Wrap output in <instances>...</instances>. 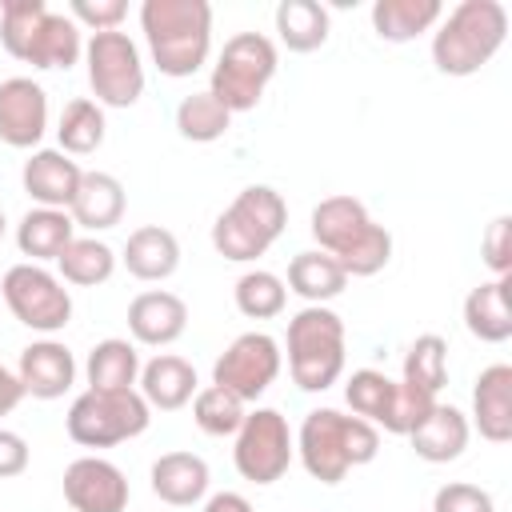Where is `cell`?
<instances>
[{"label":"cell","mask_w":512,"mask_h":512,"mask_svg":"<svg viewBox=\"0 0 512 512\" xmlns=\"http://www.w3.org/2000/svg\"><path fill=\"white\" fill-rule=\"evenodd\" d=\"M16 380H20L24 396L60 400L72 388V380H76V360H72V352L60 340H32L20 352Z\"/></svg>","instance_id":"cell-17"},{"label":"cell","mask_w":512,"mask_h":512,"mask_svg":"<svg viewBox=\"0 0 512 512\" xmlns=\"http://www.w3.org/2000/svg\"><path fill=\"white\" fill-rule=\"evenodd\" d=\"M68 216L76 228H88V232L116 228L124 220V184L112 172H84L68 204Z\"/></svg>","instance_id":"cell-20"},{"label":"cell","mask_w":512,"mask_h":512,"mask_svg":"<svg viewBox=\"0 0 512 512\" xmlns=\"http://www.w3.org/2000/svg\"><path fill=\"white\" fill-rule=\"evenodd\" d=\"M84 56V40H80V24L64 12H44L28 52H24V64L32 68H72L76 60Z\"/></svg>","instance_id":"cell-26"},{"label":"cell","mask_w":512,"mask_h":512,"mask_svg":"<svg viewBox=\"0 0 512 512\" xmlns=\"http://www.w3.org/2000/svg\"><path fill=\"white\" fill-rule=\"evenodd\" d=\"M284 224H288L284 196L276 188H268V184H248L216 216V224H212V248L224 260H232V264H248L256 256H264L280 240Z\"/></svg>","instance_id":"cell-5"},{"label":"cell","mask_w":512,"mask_h":512,"mask_svg":"<svg viewBox=\"0 0 512 512\" xmlns=\"http://www.w3.org/2000/svg\"><path fill=\"white\" fill-rule=\"evenodd\" d=\"M312 240L328 252L344 276H376L392 260V232L368 216L356 196H324L312 208Z\"/></svg>","instance_id":"cell-1"},{"label":"cell","mask_w":512,"mask_h":512,"mask_svg":"<svg viewBox=\"0 0 512 512\" xmlns=\"http://www.w3.org/2000/svg\"><path fill=\"white\" fill-rule=\"evenodd\" d=\"M64 500L72 512H124L128 480L104 456H80L64 468Z\"/></svg>","instance_id":"cell-13"},{"label":"cell","mask_w":512,"mask_h":512,"mask_svg":"<svg viewBox=\"0 0 512 512\" xmlns=\"http://www.w3.org/2000/svg\"><path fill=\"white\" fill-rule=\"evenodd\" d=\"M88 388L96 392H124L140 380V352L132 340H120V336H108L100 340L92 352H88Z\"/></svg>","instance_id":"cell-29"},{"label":"cell","mask_w":512,"mask_h":512,"mask_svg":"<svg viewBox=\"0 0 512 512\" xmlns=\"http://www.w3.org/2000/svg\"><path fill=\"white\" fill-rule=\"evenodd\" d=\"M148 480H152V492L164 504L188 508V504H200L204 492H208V464L196 452H164L152 464V476Z\"/></svg>","instance_id":"cell-22"},{"label":"cell","mask_w":512,"mask_h":512,"mask_svg":"<svg viewBox=\"0 0 512 512\" xmlns=\"http://www.w3.org/2000/svg\"><path fill=\"white\" fill-rule=\"evenodd\" d=\"M444 16L440 0H376L372 4V28L388 44H408L420 32H428Z\"/></svg>","instance_id":"cell-27"},{"label":"cell","mask_w":512,"mask_h":512,"mask_svg":"<svg viewBox=\"0 0 512 512\" xmlns=\"http://www.w3.org/2000/svg\"><path fill=\"white\" fill-rule=\"evenodd\" d=\"M432 512H496V504H492V492H484L480 484L452 480V484L436 488Z\"/></svg>","instance_id":"cell-40"},{"label":"cell","mask_w":512,"mask_h":512,"mask_svg":"<svg viewBox=\"0 0 512 512\" xmlns=\"http://www.w3.org/2000/svg\"><path fill=\"white\" fill-rule=\"evenodd\" d=\"M380 452L376 424L360 416H344L336 408H312L296 432V456L304 472L320 484H340L352 468L372 464Z\"/></svg>","instance_id":"cell-3"},{"label":"cell","mask_w":512,"mask_h":512,"mask_svg":"<svg viewBox=\"0 0 512 512\" xmlns=\"http://www.w3.org/2000/svg\"><path fill=\"white\" fill-rule=\"evenodd\" d=\"M0 296H4L8 312H12L24 328H32V332L52 336V332L68 328V320H72V296H68L64 280H60L56 272L32 264V260L12 264V268L4 272Z\"/></svg>","instance_id":"cell-10"},{"label":"cell","mask_w":512,"mask_h":512,"mask_svg":"<svg viewBox=\"0 0 512 512\" xmlns=\"http://www.w3.org/2000/svg\"><path fill=\"white\" fill-rule=\"evenodd\" d=\"M480 256H484V264H488L496 276H508V272H512V216H496V220L484 228Z\"/></svg>","instance_id":"cell-41"},{"label":"cell","mask_w":512,"mask_h":512,"mask_svg":"<svg viewBox=\"0 0 512 512\" xmlns=\"http://www.w3.org/2000/svg\"><path fill=\"white\" fill-rule=\"evenodd\" d=\"M128 4L124 0H72V20L76 24H88L92 32H112L120 28Z\"/></svg>","instance_id":"cell-42"},{"label":"cell","mask_w":512,"mask_h":512,"mask_svg":"<svg viewBox=\"0 0 512 512\" xmlns=\"http://www.w3.org/2000/svg\"><path fill=\"white\" fill-rule=\"evenodd\" d=\"M20 400H24V388H20L16 372H8V368L0 364V420H4Z\"/></svg>","instance_id":"cell-44"},{"label":"cell","mask_w":512,"mask_h":512,"mask_svg":"<svg viewBox=\"0 0 512 512\" xmlns=\"http://www.w3.org/2000/svg\"><path fill=\"white\" fill-rule=\"evenodd\" d=\"M508 276L484 280L464 296V328L484 344H504L512 336V304H508Z\"/></svg>","instance_id":"cell-23"},{"label":"cell","mask_w":512,"mask_h":512,"mask_svg":"<svg viewBox=\"0 0 512 512\" xmlns=\"http://www.w3.org/2000/svg\"><path fill=\"white\" fill-rule=\"evenodd\" d=\"M136 384H140L144 404L160 408V412H176L200 392L196 388V368L184 356H172V352H160L148 364H140V380Z\"/></svg>","instance_id":"cell-19"},{"label":"cell","mask_w":512,"mask_h":512,"mask_svg":"<svg viewBox=\"0 0 512 512\" xmlns=\"http://www.w3.org/2000/svg\"><path fill=\"white\" fill-rule=\"evenodd\" d=\"M84 64H88V84L100 108H132L144 96V64L140 48L132 44L128 32H92L84 44Z\"/></svg>","instance_id":"cell-9"},{"label":"cell","mask_w":512,"mask_h":512,"mask_svg":"<svg viewBox=\"0 0 512 512\" xmlns=\"http://www.w3.org/2000/svg\"><path fill=\"white\" fill-rule=\"evenodd\" d=\"M472 420L488 444L512 440V368L488 364L472 388Z\"/></svg>","instance_id":"cell-18"},{"label":"cell","mask_w":512,"mask_h":512,"mask_svg":"<svg viewBox=\"0 0 512 512\" xmlns=\"http://www.w3.org/2000/svg\"><path fill=\"white\" fill-rule=\"evenodd\" d=\"M344 284H348L344 268H340L328 252H320V248L296 252L292 264H288V292H296V296L308 300V304H328V300H336V296L344 292Z\"/></svg>","instance_id":"cell-28"},{"label":"cell","mask_w":512,"mask_h":512,"mask_svg":"<svg viewBox=\"0 0 512 512\" xmlns=\"http://www.w3.org/2000/svg\"><path fill=\"white\" fill-rule=\"evenodd\" d=\"M280 68V56H276V44L264 36V32H236L216 68H212V84L208 92L228 108V112H252L264 96V88L272 84Z\"/></svg>","instance_id":"cell-7"},{"label":"cell","mask_w":512,"mask_h":512,"mask_svg":"<svg viewBox=\"0 0 512 512\" xmlns=\"http://www.w3.org/2000/svg\"><path fill=\"white\" fill-rule=\"evenodd\" d=\"M104 108L88 96H76L64 104L60 112V124H56V140H60V152L68 156H88L104 144Z\"/></svg>","instance_id":"cell-32"},{"label":"cell","mask_w":512,"mask_h":512,"mask_svg":"<svg viewBox=\"0 0 512 512\" xmlns=\"http://www.w3.org/2000/svg\"><path fill=\"white\" fill-rule=\"evenodd\" d=\"M4 228H8V220H4V208H0V240H4Z\"/></svg>","instance_id":"cell-46"},{"label":"cell","mask_w":512,"mask_h":512,"mask_svg":"<svg viewBox=\"0 0 512 512\" xmlns=\"http://www.w3.org/2000/svg\"><path fill=\"white\" fill-rule=\"evenodd\" d=\"M120 260L136 280H168L180 268V240L160 224H144L124 240Z\"/></svg>","instance_id":"cell-24"},{"label":"cell","mask_w":512,"mask_h":512,"mask_svg":"<svg viewBox=\"0 0 512 512\" xmlns=\"http://www.w3.org/2000/svg\"><path fill=\"white\" fill-rule=\"evenodd\" d=\"M48 132V92L32 76L0 80V140L8 148H36Z\"/></svg>","instance_id":"cell-14"},{"label":"cell","mask_w":512,"mask_h":512,"mask_svg":"<svg viewBox=\"0 0 512 512\" xmlns=\"http://www.w3.org/2000/svg\"><path fill=\"white\" fill-rule=\"evenodd\" d=\"M232 296H236V308H240L248 320H272V316H280L284 304H288L284 280H280L276 272H268V268L244 272V276L236 280Z\"/></svg>","instance_id":"cell-35"},{"label":"cell","mask_w":512,"mask_h":512,"mask_svg":"<svg viewBox=\"0 0 512 512\" xmlns=\"http://www.w3.org/2000/svg\"><path fill=\"white\" fill-rule=\"evenodd\" d=\"M192 420L208 436H236V428L244 424V400L220 384H208L192 396Z\"/></svg>","instance_id":"cell-37"},{"label":"cell","mask_w":512,"mask_h":512,"mask_svg":"<svg viewBox=\"0 0 512 512\" xmlns=\"http://www.w3.org/2000/svg\"><path fill=\"white\" fill-rule=\"evenodd\" d=\"M288 372L300 392H324L344 372V320L328 304H308L288 320Z\"/></svg>","instance_id":"cell-6"},{"label":"cell","mask_w":512,"mask_h":512,"mask_svg":"<svg viewBox=\"0 0 512 512\" xmlns=\"http://www.w3.org/2000/svg\"><path fill=\"white\" fill-rule=\"evenodd\" d=\"M204 512H252V504L240 492H216V496H208Z\"/></svg>","instance_id":"cell-45"},{"label":"cell","mask_w":512,"mask_h":512,"mask_svg":"<svg viewBox=\"0 0 512 512\" xmlns=\"http://www.w3.org/2000/svg\"><path fill=\"white\" fill-rule=\"evenodd\" d=\"M140 28L156 68L184 80L204 68L212 52V4L208 0H144Z\"/></svg>","instance_id":"cell-2"},{"label":"cell","mask_w":512,"mask_h":512,"mask_svg":"<svg viewBox=\"0 0 512 512\" xmlns=\"http://www.w3.org/2000/svg\"><path fill=\"white\" fill-rule=\"evenodd\" d=\"M184 328H188V304L176 292L152 288L128 304V332L136 344L164 348V344H176L184 336Z\"/></svg>","instance_id":"cell-16"},{"label":"cell","mask_w":512,"mask_h":512,"mask_svg":"<svg viewBox=\"0 0 512 512\" xmlns=\"http://www.w3.org/2000/svg\"><path fill=\"white\" fill-rule=\"evenodd\" d=\"M296 456V440L288 432V420L276 408L244 412V424L236 428L232 464L252 484H276Z\"/></svg>","instance_id":"cell-11"},{"label":"cell","mask_w":512,"mask_h":512,"mask_svg":"<svg viewBox=\"0 0 512 512\" xmlns=\"http://www.w3.org/2000/svg\"><path fill=\"white\" fill-rule=\"evenodd\" d=\"M280 364H284V356H280L276 336H268V332H244L212 364V384H220L232 396H240L244 404H252L280 376Z\"/></svg>","instance_id":"cell-12"},{"label":"cell","mask_w":512,"mask_h":512,"mask_svg":"<svg viewBox=\"0 0 512 512\" xmlns=\"http://www.w3.org/2000/svg\"><path fill=\"white\" fill-rule=\"evenodd\" d=\"M232 112L212 96V92H192L176 104V132L192 144H212L228 132Z\"/></svg>","instance_id":"cell-33"},{"label":"cell","mask_w":512,"mask_h":512,"mask_svg":"<svg viewBox=\"0 0 512 512\" xmlns=\"http://www.w3.org/2000/svg\"><path fill=\"white\" fill-rule=\"evenodd\" d=\"M392 396H396V380H388L376 368H356L344 384V400H348L352 416H360L368 424H380V428L392 412Z\"/></svg>","instance_id":"cell-34"},{"label":"cell","mask_w":512,"mask_h":512,"mask_svg":"<svg viewBox=\"0 0 512 512\" xmlns=\"http://www.w3.org/2000/svg\"><path fill=\"white\" fill-rule=\"evenodd\" d=\"M44 12H48L44 0H4L0 4V44H4L8 56L24 60V52H28L32 36H36Z\"/></svg>","instance_id":"cell-38"},{"label":"cell","mask_w":512,"mask_h":512,"mask_svg":"<svg viewBox=\"0 0 512 512\" xmlns=\"http://www.w3.org/2000/svg\"><path fill=\"white\" fill-rule=\"evenodd\" d=\"M404 380L424 388V392H440L448 384V344L436 332H424L412 340V348L404 352Z\"/></svg>","instance_id":"cell-36"},{"label":"cell","mask_w":512,"mask_h":512,"mask_svg":"<svg viewBox=\"0 0 512 512\" xmlns=\"http://www.w3.org/2000/svg\"><path fill=\"white\" fill-rule=\"evenodd\" d=\"M80 176H84V168L60 148H36L20 172L24 192L36 200V208H64V212L80 188Z\"/></svg>","instance_id":"cell-15"},{"label":"cell","mask_w":512,"mask_h":512,"mask_svg":"<svg viewBox=\"0 0 512 512\" xmlns=\"http://www.w3.org/2000/svg\"><path fill=\"white\" fill-rule=\"evenodd\" d=\"M508 36V12L500 0H460L432 36V64L444 76L480 72Z\"/></svg>","instance_id":"cell-4"},{"label":"cell","mask_w":512,"mask_h":512,"mask_svg":"<svg viewBox=\"0 0 512 512\" xmlns=\"http://www.w3.org/2000/svg\"><path fill=\"white\" fill-rule=\"evenodd\" d=\"M328 8L316 0H280L276 4V32L288 52H316L328 40Z\"/></svg>","instance_id":"cell-30"},{"label":"cell","mask_w":512,"mask_h":512,"mask_svg":"<svg viewBox=\"0 0 512 512\" xmlns=\"http://www.w3.org/2000/svg\"><path fill=\"white\" fill-rule=\"evenodd\" d=\"M432 404H436L432 392H424V388H416V384H408V380H396V396H392V412H388V420H384V432H392V436H412V432L424 424V416L432 412Z\"/></svg>","instance_id":"cell-39"},{"label":"cell","mask_w":512,"mask_h":512,"mask_svg":"<svg viewBox=\"0 0 512 512\" xmlns=\"http://www.w3.org/2000/svg\"><path fill=\"white\" fill-rule=\"evenodd\" d=\"M76 236V224L64 208H28L24 220L16 224V248L40 264V260H56Z\"/></svg>","instance_id":"cell-25"},{"label":"cell","mask_w":512,"mask_h":512,"mask_svg":"<svg viewBox=\"0 0 512 512\" xmlns=\"http://www.w3.org/2000/svg\"><path fill=\"white\" fill-rule=\"evenodd\" d=\"M468 416L456 408V404H432V412L424 416V424L408 436L412 440V452L428 464H448L456 460L464 448H468Z\"/></svg>","instance_id":"cell-21"},{"label":"cell","mask_w":512,"mask_h":512,"mask_svg":"<svg viewBox=\"0 0 512 512\" xmlns=\"http://www.w3.org/2000/svg\"><path fill=\"white\" fill-rule=\"evenodd\" d=\"M24 468H28V444H24V436L0 428V480L20 476Z\"/></svg>","instance_id":"cell-43"},{"label":"cell","mask_w":512,"mask_h":512,"mask_svg":"<svg viewBox=\"0 0 512 512\" xmlns=\"http://www.w3.org/2000/svg\"><path fill=\"white\" fill-rule=\"evenodd\" d=\"M56 268H60V280L64 284H76V288H96L104 280H112L116 272V252L96 240V236H72V244L56 256Z\"/></svg>","instance_id":"cell-31"},{"label":"cell","mask_w":512,"mask_h":512,"mask_svg":"<svg viewBox=\"0 0 512 512\" xmlns=\"http://www.w3.org/2000/svg\"><path fill=\"white\" fill-rule=\"evenodd\" d=\"M152 420V408L144 404V396L136 388H124V392H80L68 408V436L80 444V448H112V444H124L132 436H140Z\"/></svg>","instance_id":"cell-8"}]
</instances>
